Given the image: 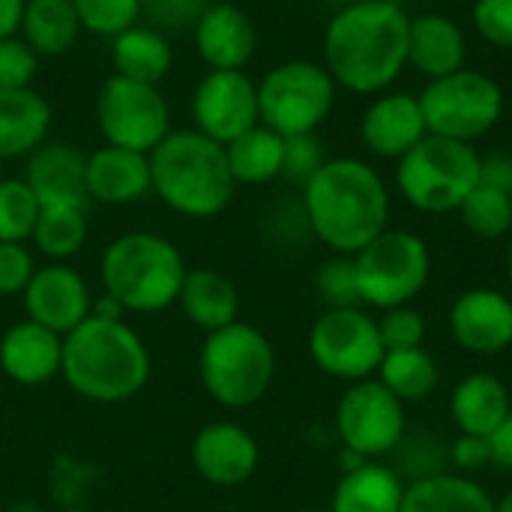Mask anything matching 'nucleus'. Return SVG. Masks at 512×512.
Here are the masks:
<instances>
[{
	"label": "nucleus",
	"instance_id": "nucleus-1",
	"mask_svg": "<svg viewBox=\"0 0 512 512\" xmlns=\"http://www.w3.org/2000/svg\"><path fill=\"white\" fill-rule=\"evenodd\" d=\"M411 15L399 0L339 6L324 30V66L339 87L357 96L393 90L408 69Z\"/></svg>",
	"mask_w": 512,
	"mask_h": 512
},
{
	"label": "nucleus",
	"instance_id": "nucleus-2",
	"mask_svg": "<svg viewBox=\"0 0 512 512\" xmlns=\"http://www.w3.org/2000/svg\"><path fill=\"white\" fill-rule=\"evenodd\" d=\"M309 231L333 255H357L390 228V189L381 171L357 156H336L303 186Z\"/></svg>",
	"mask_w": 512,
	"mask_h": 512
},
{
	"label": "nucleus",
	"instance_id": "nucleus-3",
	"mask_svg": "<svg viewBox=\"0 0 512 512\" xmlns=\"http://www.w3.org/2000/svg\"><path fill=\"white\" fill-rule=\"evenodd\" d=\"M150 351L123 321L90 315L63 336L60 378L87 402L120 405L135 399L150 381Z\"/></svg>",
	"mask_w": 512,
	"mask_h": 512
},
{
	"label": "nucleus",
	"instance_id": "nucleus-4",
	"mask_svg": "<svg viewBox=\"0 0 512 512\" xmlns=\"http://www.w3.org/2000/svg\"><path fill=\"white\" fill-rule=\"evenodd\" d=\"M153 195L186 219H213L231 204L237 183L225 147L198 129H171L150 153Z\"/></svg>",
	"mask_w": 512,
	"mask_h": 512
},
{
	"label": "nucleus",
	"instance_id": "nucleus-5",
	"mask_svg": "<svg viewBox=\"0 0 512 512\" xmlns=\"http://www.w3.org/2000/svg\"><path fill=\"white\" fill-rule=\"evenodd\" d=\"M102 288L123 312L153 315L177 306L186 279L183 252L162 234L129 231L102 252Z\"/></svg>",
	"mask_w": 512,
	"mask_h": 512
},
{
	"label": "nucleus",
	"instance_id": "nucleus-6",
	"mask_svg": "<svg viewBox=\"0 0 512 512\" xmlns=\"http://www.w3.org/2000/svg\"><path fill=\"white\" fill-rule=\"evenodd\" d=\"M198 375L204 393L216 405L228 411L252 408L270 393L276 378L273 342L258 327L234 321L204 336L198 354Z\"/></svg>",
	"mask_w": 512,
	"mask_h": 512
},
{
	"label": "nucleus",
	"instance_id": "nucleus-7",
	"mask_svg": "<svg viewBox=\"0 0 512 512\" xmlns=\"http://www.w3.org/2000/svg\"><path fill=\"white\" fill-rule=\"evenodd\" d=\"M480 159L474 144L426 135L396 162V189L426 216L456 213L480 183Z\"/></svg>",
	"mask_w": 512,
	"mask_h": 512
},
{
	"label": "nucleus",
	"instance_id": "nucleus-8",
	"mask_svg": "<svg viewBox=\"0 0 512 512\" xmlns=\"http://www.w3.org/2000/svg\"><path fill=\"white\" fill-rule=\"evenodd\" d=\"M351 258L363 309L411 306L432 279L429 243L408 228H387Z\"/></svg>",
	"mask_w": 512,
	"mask_h": 512
},
{
	"label": "nucleus",
	"instance_id": "nucleus-9",
	"mask_svg": "<svg viewBox=\"0 0 512 512\" xmlns=\"http://www.w3.org/2000/svg\"><path fill=\"white\" fill-rule=\"evenodd\" d=\"M339 84L324 63L285 60L258 81L261 123L282 138L318 132L333 114Z\"/></svg>",
	"mask_w": 512,
	"mask_h": 512
},
{
	"label": "nucleus",
	"instance_id": "nucleus-10",
	"mask_svg": "<svg viewBox=\"0 0 512 512\" xmlns=\"http://www.w3.org/2000/svg\"><path fill=\"white\" fill-rule=\"evenodd\" d=\"M417 96L429 135L465 144H474L477 138L489 135L501 123L507 105L504 87L492 75L468 66L429 81Z\"/></svg>",
	"mask_w": 512,
	"mask_h": 512
},
{
	"label": "nucleus",
	"instance_id": "nucleus-11",
	"mask_svg": "<svg viewBox=\"0 0 512 512\" xmlns=\"http://www.w3.org/2000/svg\"><path fill=\"white\" fill-rule=\"evenodd\" d=\"M387 348L378 333V318L363 306L327 309L309 330L312 363L336 381L357 384L378 375Z\"/></svg>",
	"mask_w": 512,
	"mask_h": 512
},
{
	"label": "nucleus",
	"instance_id": "nucleus-12",
	"mask_svg": "<svg viewBox=\"0 0 512 512\" xmlns=\"http://www.w3.org/2000/svg\"><path fill=\"white\" fill-rule=\"evenodd\" d=\"M96 123L105 144L150 156L171 132V108L156 84L111 75L96 96Z\"/></svg>",
	"mask_w": 512,
	"mask_h": 512
},
{
	"label": "nucleus",
	"instance_id": "nucleus-13",
	"mask_svg": "<svg viewBox=\"0 0 512 512\" xmlns=\"http://www.w3.org/2000/svg\"><path fill=\"white\" fill-rule=\"evenodd\" d=\"M405 432V405L378 378L348 384L336 405V435L342 450L369 462H384L402 444Z\"/></svg>",
	"mask_w": 512,
	"mask_h": 512
},
{
	"label": "nucleus",
	"instance_id": "nucleus-14",
	"mask_svg": "<svg viewBox=\"0 0 512 512\" xmlns=\"http://www.w3.org/2000/svg\"><path fill=\"white\" fill-rule=\"evenodd\" d=\"M195 129L222 147L261 123L258 84L243 69H210L192 93Z\"/></svg>",
	"mask_w": 512,
	"mask_h": 512
},
{
	"label": "nucleus",
	"instance_id": "nucleus-15",
	"mask_svg": "<svg viewBox=\"0 0 512 512\" xmlns=\"http://www.w3.org/2000/svg\"><path fill=\"white\" fill-rule=\"evenodd\" d=\"M24 312L30 321L66 336L93 315V294L84 276L66 261H48L36 267L24 288Z\"/></svg>",
	"mask_w": 512,
	"mask_h": 512
},
{
	"label": "nucleus",
	"instance_id": "nucleus-16",
	"mask_svg": "<svg viewBox=\"0 0 512 512\" xmlns=\"http://www.w3.org/2000/svg\"><path fill=\"white\" fill-rule=\"evenodd\" d=\"M453 342L477 357H495L512 348V297L501 288H468L450 306Z\"/></svg>",
	"mask_w": 512,
	"mask_h": 512
},
{
	"label": "nucleus",
	"instance_id": "nucleus-17",
	"mask_svg": "<svg viewBox=\"0 0 512 512\" xmlns=\"http://www.w3.org/2000/svg\"><path fill=\"white\" fill-rule=\"evenodd\" d=\"M192 468L198 477L216 489H234L252 480L261 462V447L255 435L231 420L207 423L189 447Z\"/></svg>",
	"mask_w": 512,
	"mask_h": 512
},
{
	"label": "nucleus",
	"instance_id": "nucleus-18",
	"mask_svg": "<svg viewBox=\"0 0 512 512\" xmlns=\"http://www.w3.org/2000/svg\"><path fill=\"white\" fill-rule=\"evenodd\" d=\"M429 135L420 96L408 90H384L372 96L360 117V141L375 159L399 162Z\"/></svg>",
	"mask_w": 512,
	"mask_h": 512
},
{
	"label": "nucleus",
	"instance_id": "nucleus-19",
	"mask_svg": "<svg viewBox=\"0 0 512 512\" xmlns=\"http://www.w3.org/2000/svg\"><path fill=\"white\" fill-rule=\"evenodd\" d=\"M0 369L21 387H39L60 378L63 336L24 318L0 336Z\"/></svg>",
	"mask_w": 512,
	"mask_h": 512
},
{
	"label": "nucleus",
	"instance_id": "nucleus-20",
	"mask_svg": "<svg viewBox=\"0 0 512 512\" xmlns=\"http://www.w3.org/2000/svg\"><path fill=\"white\" fill-rule=\"evenodd\" d=\"M192 39L210 69H246L258 48L252 18L234 3H210L192 27Z\"/></svg>",
	"mask_w": 512,
	"mask_h": 512
},
{
	"label": "nucleus",
	"instance_id": "nucleus-21",
	"mask_svg": "<svg viewBox=\"0 0 512 512\" xmlns=\"http://www.w3.org/2000/svg\"><path fill=\"white\" fill-rule=\"evenodd\" d=\"M408 66L435 81L468 66V36L462 24L444 12L411 15L408 27Z\"/></svg>",
	"mask_w": 512,
	"mask_h": 512
},
{
	"label": "nucleus",
	"instance_id": "nucleus-22",
	"mask_svg": "<svg viewBox=\"0 0 512 512\" xmlns=\"http://www.w3.org/2000/svg\"><path fill=\"white\" fill-rule=\"evenodd\" d=\"M24 180L36 192L39 204H72L87 207V156L69 144L45 141L27 156Z\"/></svg>",
	"mask_w": 512,
	"mask_h": 512
},
{
	"label": "nucleus",
	"instance_id": "nucleus-23",
	"mask_svg": "<svg viewBox=\"0 0 512 512\" xmlns=\"http://www.w3.org/2000/svg\"><path fill=\"white\" fill-rule=\"evenodd\" d=\"M153 192L150 183V156L126 147L102 144L87 156V195L90 201L123 207L135 204Z\"/></svg>",
	"mask_w": 512,
	"mask_h": 512
},
{
	"label": "nucleus",
	"instance_id": "nucleus-24",
	"mask_svg": "<svg viewBox=\"0 0 512 512\" xmlns=\"http://www.w3.org/2000/svg\"><path fill=\"white\" fill-rule=\"evenodd\" d=\"M177 306L186 315V321L204 333H216L240 321V291L222 270L213 267L186 270Z\"/></svg>",
	"mask_w": 512,
	"mask_h": 512
},
{
	"label": "nucleus",
	"instance_id": "nucleus-25",
	"mask_svg": "<svg viewBox=\"0 0 512 512\" xmlns=\"http://www.w3.org/2000/svg\"><path fill=\"white\" fill-rule=\"evenodd\" d=\"M51 132V105L33 87L0 90V159H21L39 150Z\"/></svg>",
	"mask_w": 512,
	"mask_h": 512
},
{
	"label": "nucleus",
	"instance_id": "nucleus-26",
	"mask_svg": "<svg viewBox=\"0 0 512 512\" xmlns=\"http://www.w3.org/2000/svg\"><path fill=\"white\" fill-rule=\"evenodd\" d=\"M510 411V390L492 372H471L450 393V417L459 435L489 438Z\"/></svg>",
	"mask_w": 512,
	"mask_h": 512
},
{
	"label": "nucleus",
	"instance_id": "nucleus-27",
	"mask_svg": "<svg viewBox=\"0 0 512 512\" xmlns=\"http://www.w3.org/2000/svg\"><path fill=\"white\" fill-rule=\"evenodd\" d=\"M405 480L387 462H363L342 471L330 512H399L405 498Z\"/></svg>",
	"mask_w": 512,
	"mask_h": 512
},
{
	"label": "nucleus",
	"instance_id": "nucleus-28",
	"mask_svg": "<svg viewBox=\"0 0 512 512\" xmlns=\"http://www.w3.org/2000/svg\"><path fill=\"white\" fill-rule=\"evenodd\" d=\"M111 63H114V75L159 87V81L171 72L174 63L168 33L141 21L126 27L111 39Z\"/></svg>",
	"mask_w": 512,
	"mask_h": 512
},
{
	"label": "nucleus",
	"instance_id": "nucleus-29",
	"mask_svg": "<svg viewBox=\"0 0 512 512\" xmlns=\"http://www.w3.org/2000/svg\"><path fill=\"white\" fill-rule=\"evenodd\" d=\"M399 512H495V498L474 477L447 471L408 483Z\"/></svg>",
	"mask_w": 512,
	"mask_h": 512
},
{
	"label": "nucleus",
	"instance_id": "nucleus-30",
	"mask_svg": "<svg viewBox=\"0 0 512 512\" xmlns=\"http://www.w3.org/2000/svg\"><path fill=\"white\" fill-rule=\"evenodd\" d=\"M18 36L39 57H60L75 48L81 21L72 0H24Z\"/></svg>",
	"mask_w": 512,
	"mask_h": 512
},
{
	"label": "nucleus",
	"instance_id": "nucleus-31",
	"mask_svg": "<svg viewBox=\"0 0 512 512\" xmlns=\"http://www.w3.org/2000/svg\"><path fill=\"white\" fill-rule=\"evenodd\" d=\"M282 153L285 138L270 126L258 123L231 144H225L228 168L237 186H264L282 177Z\"/></svg>",
	"mask_w": 512,
	"mask_h": 512
},
{
	"label": "nucleus",
	"instance_id": "nucleus-32",
	"mask_svg": "<svg viewBox=\"0 0 512 512\" xmlns=\"http://www.w3.org/2000/svg\"><path fill=\"white\" fill-rule=\"evenodd\" d=\"M402 405L426 402L438 384H441V369L438 360L420 345V348H402V351H387L378 375H375Z\"/></svg>",
	"mask_w": 512,
	"mask_h": 512
},
{
	"label": "nucleus",
	"instance_id": "nucleus-33",
	"mask_svg": "<svg viewBox=\"0 0 512 512\" xmlns=\"http://www.w3.org/2000/svg\"><path fill=\"white\" fill-rule=\"evenodd\" d=\"M87 234H90L87 207L42 204L30 240L48 261H69L84 249Z\"/></svg>",
	"mask_w": 512,
	"mask_h": 512
},
{
	"label": "nucleus",
	"instance_id": "nucleus-34",
	"mask_svg": "<svg viewBox=\"0 0 512 512\" xmlns=\"http://www.w3.org/2000/svg\"><path fill=\"white\" fill-rule=\"evenodd\" d=\"M447 468H450V447L432 429L405 432L402 444L393 450V471L405 483H417V480L447 474Z\"/></svg>",
	"mask_w": 512,
	"mask_h": 512
},
{
	"label": "nucleus",
	"instance_id": "nucleus-35",
	"mask_svg": "<svg viewBox=\"0 0 512 512\" xmlns=\"http://www.w3.org/2000/svg\"><path fill=\"white\" fill-rule=\"evenodd\" d=\"M456 213L462 216V225L480 240H501L512 234V195L486 183H477V189L462 201Z\"/></svg>",
	"mask_w": 512,
	"mask_h": 512
},
{
	"label": "nucleus",
	"instance_id": "nucleus-36",
	"mask_svg": "<svg viewBox=\"0 0 512 512\" xmlns=\"http://www.w3.org/2000/svg\"><path fill=\"white\" fill-rule=\"evenodd\" d=\"M39 198L24 177L0 180V243H27L39 219Z\"/></svg>",
	"mask_w": 512,
	"mask_h": 512
},
{
	"label": "nucleus",
	"instance_id": "nucleus-37",
	"mask_svg": "<svg viewBox=\"0 0 512 512\" xmlns=\"http://www.w3.org/2000/svg\"><path fill=\"white\" fill-rule=\"evenodd\" d=\"M81 30L114 39L141 21V0H72Z\"/></svg>",
	"mask_w": 512,
	"mask_h": 512
},
{
	"label": "nucleus",
	"instance_id": "nucleus-38",
	"mask_svg": "<svg viewBox=\"0 0 512 512\" xmlns=\"http://www.w3.org/2000/svg\"><path fill=\"white\" fill-rule=\"evenodd\" d=\"M315 291L327 303V309H354L360 303L357 273L351 255H333L327 258L315 273Z\"/></svg>",
	"mask_w": 512,
	"mask_h": 512
},
{
	"label": "nucleus",
	"instance_id": "nucleus-39",
	"mask_svg": "<svg viewBox=\"0 0 512 512\" xmlns=\"http://www.w3.org/2000/svg\"><path fill=\"white\" fill-rule=\"evenodd\" d=\"M327 150L318 138V132H306V135H291L285 138V153H282V177L294 186H306L321 165L327 162Z\"/></svg>",
	"mask_w": 512,
	"mask_h": 512
},
{
	"label": "nucleus",
	"instance_id": "nucleus-40",
	"mask_svg": "<svg viewBox=\"0 0 512 512\" xmlns=\"http://www.w3.org/2000/svg\"><path fill=\"white\" fill-rule=\"evenodd\" d=\"M378 333L387 351L420 348L426 342V315L411 306H396L378 315Z\"/></svg>",
	"mask_w": 512,
	"mask_h": 512
},
{
	"label": "nucleus",
	"instance_id": "nucleus-41",
	"mask_svg": "<svg viewBox=\"0 0 512 512\" xmlns=\"http://www.w3.org/2000/svg\"><path fill=\"white\" fill-rule=\"evenodd\" d=\"M213 0H141V18L162 33H183L198 24Z\"/></svg>",
	"mask_w": 512,
	"mask_h": 512
},
{
	"label": "nucleus",
	"instance_id": "nucleus-42",
	"mask_svg": "<svg viewBox=\"0 0 512 512\" xmlns=\"http://www.w3.org/2000/svg\"><path fill=\"white\" fill-rule=\"evenodd\" d=\"M39 69V54L15 33L0 39V90L33 87Z\"/></svg>",
	"mask_w": 512,
	"mask_h": 512
},
{
	"label": "nucleus",
	"instance_id": "nucleus-43",
	"mask_svg": "<svg viewBox=\"0 0 512 512\" xmlns=\"http://www.w3.org/2000/svg\"><path fill=\"white\" fill-rule=\"evenodd\" d=\"M474 30L495 48L512 51V0H477Z\"/></svg>",
	"mask_w": 512,
	"mask_h": 512
},
{
	"label": "nucleus",
	"instance_id": "nucleus-44",
	"mask_svg": "<svg viewBox=\"0 0 512 512\" xmlns=\"http://www.w3.org/2000/svg\"><path fill=\"white\" fill-rule=\"evenodd\" d=\"M36 264L24 243H0V297L24 294Z\"/></svg>",
	"mask_w": 512,
	"mask_h": 512
},
{
	"label": "nucleus",
	"instance_id": "nucleus-45",
	"mask_svg": "<svg viewBox=\"0 0 512 512\" xmlns=\"http://www.w3.org/2000/svg\"><path fill=\"white\" fill-rule=\"evenodd\" d=\"M492 465V456H489V444L486 438H477V435H459L453 444H450V468L456 474H465V477H474L480 471H486Z\"/></svg>",
	"mask_w": 512,
	"mask_h": 512
},
{
	"label": "nucleus",
	"instance_id": "nucleus-46",
	"mask_svg": "<svg viewBox=\"0 0 512 512\" xmlns=\"http://www.w3.org/2000/svg\"><path fill=\"white\" fill-rule=\"evenodd\" d=\"M480 183L512 195V156L510 153H489L480 159Z\"/></svg>",
	"mask_w": 512,
	"mask_h": 512
},
{
	"label": "nucleus",
	"instance_id": "nucleus-47",
	"mask_svg": "<svg viewBox=\"0 0 512 512\" xmlns=\"http://www.w3.org/2000/svg\"><path fill=\"white\" fill-rule=\"evenodd\" d=\"M486 444H489L492 465L512 474V411L498 423V429L486 438Z\"/></svg>",
	"mask_w": 512,
	"mask_h": 512
},
{
	"label": "nucleus",
	"instance_id": "nucleus-48",
	"mask_svg": "<svg viewBox=\"0 0 512 512\" xmlns=\"http://www.w3.org/2000/svg\"><path fill=\"white\" fill-rule=\"evenodd\" d=\"M21 15H24V0H0V39L18 33Z\"/></svg>",
	"mask_w": 512,
	"mask_h": 512
},
{
	"label": "nucleus",
	"instance_id": "nucleus-49",
	"mask_svg": "<svg viewBox=\"0 0 512 512\" xmlns=\"http://www.w3.org/2000/svg\"><path fill=\"white\" fill-rule=\"evenodd\" d=\"M495 512H512V489L501 501H495Z\"/></svg>",
	"mask_w": 512,
	"mask_h": 512
},
{
	"label": "nucleus",
	"instance_id": "nucleus-50",
	"mask_svg": "<svg viewBox=\"0 0 512 512\" xmlns=\"http://www.w3.org/2000/svg\"><path fill=\"white\" fill-rule=\"evenodd\" d=\"M504 273H507V282H510L512 288V240L510 246H507V255H504Z\"/></svg>",
	"mask_w": 512,
	"mask_h": 512
},
{
	"label": "nucleus",
	"instance_id": "nucleus-51",
	"mask_svg": "<svg viewBox=\"0 0 512 512\" xmlns=\"http://www.w3.org/2000/svg\"><path fill=\"white\" fill-rule=\"evenodd\" d=\"M339 6H348V3H360V0H336Z\"/></svg>",
	"mask_w": 512,
	"mask_h": 512
},
{
	"label": "nucleus",
	"instance_id": "nucleus-52",
	"mask_svg": "<svg viewBox=\"0 0 512 512\" xmlns=\"http://www.w3.org/2000/svg\"><path fill=\"white\" fill-rule=\"evenodd\" d=\"M3 165H6V162H3V159H0V180H3V177H6V174H3Z\"/></svg>",
	"mask_w": 512,
	"mask_h": 512
},
{
	"label": "nucleus",
	"instance_id": "nucleus-53",
	"mask_svg": "<svg viewBox=\"0 0 512 512\" xmlns=\"http://www.w3.org/2000/svg\"><path fill=\"white\" fill-rule=\"evenodd\" d=\"M300 512H324V510H300Z\"/></svg>",
	"mask_w": 512,
	"mask_h": 512
}]
</instances>
